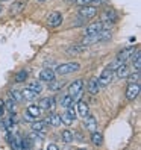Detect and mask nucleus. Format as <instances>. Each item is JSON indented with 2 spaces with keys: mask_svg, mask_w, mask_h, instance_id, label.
I'll list each match as a JSON object with an SVG mask.
<instances>
[{
  "mask_svg": "<svg viewBox=\"0 0 141 150\" xmlns=\"http://www.w3.org/2000/svg\"><path fill=\"white\" fill-rule=\"evenodd\" d=\"M79 68H81V64L79 62H65V64H61L56 67L55 73L56 74H70V73H74V71H79Z\"/></svg>",
  "mask_w": 141,
  "mask_h": 150,
  "instance_id": "obj_1",
  "label": "nucleus"
},
{
  "mask_svg": "<svg viewBox=\"0 0 141 150\" xmlns=\"http://www.w3.org/2000/svg\"><path fill=\"white\" fill-rule=\"evenodd\" d=\"M111 26L106 24V23H103V21H97V23H93L90 26H86L85 28V35H93V33H99L105 29H109Z\"/></svg>",
  "mask_w": 141,
  "mask_h": 150,
  "instance_id": "obj_2",
  "label": "nucleus"
},
{
  "mask_svg": "<svg viewBox=\"0 0 141 150\" xmlns=\"http://www.w3.org/2000/svg\"><path fill=\"white\" fill-rule=\"evenodd\" d=\"M112 77H114V71H112V70H109V68L106 67V68H105L103 71L100 73V76L97 77L100 88H102V86H108V85L112 82Z\"/></svg>",
  "mask_w": 141,
  "mask_h": 150,
  "instance_id": "obj_3",
  "label": "nucleus"
},
{
  "mask_svg": "<svg viewBox=\"0 0 141 150\" xmlns=\"http://www.w3.org/2000/svg\"><path fill=\"white\" fill-rule=\"evenodd\" d=\"M140 94V83L138 82H134V83H129L128 88H126V99L129 102H134Z\"/></svg>",
  "mask_w": 141,
  "mask_h": 150,
  "instance_id": "obj_4",
  "label": "nucleus"
},
{
  "mask_svg": "<svg viewBox=\"0 0 141 150\" xmlns=\"http://www.w3.org/2000/svg\"><path fill=\"white\" fill-rule=\"evenodd\" d=\"M96 14H97V8L96 6L84 5L79 8V17H82V18H93Z\"/></svg>",
  "mask_w": 141,
  "mask_h": 150,
  "instance_id": "obj_5",
  "label": "nucleus"
},
{
  "mask_svg": "<svg viewBox=\"0 0 141 150\" xmlns=\"http://www.w3.org/2000/svg\"><path fill=\"white\" fill-rule=\"evenodd\" d=\"M43 115V109L37 105H30L28 106V111H26V120H37Z\"/></svg>",
  "mask_w": 141,
  "mask_h": 150,
  "instance_id": "obj_6",
  "label": "nucleus"
},
{
  "mask_svg": "<svg viewBox=\"0 0 141 150\" xmlns=\"http://www.w3.org/2000/svg\"><path fill=\"white\" fill-rule=\"evenodd\" d=\"M55 76H56L55 70L46 67L40 71V81L41 82H52V81H55Z\"/></svg>",
  "mask_w": 141,
  "mask_h": 150,
  "instance_id": "obj_7",
  "label": "nucleus"
},
{
  "mask_svg": "<svg viewBox=\"0 0 141 150\" xmlns=\"http://www.w3.org/2000/svg\"><path fill=\"white\" fill-rule=\"evenodd\" d=\"M82 86H84V81H82V79H76V81H74L72 85H70L68 94L74 99L76 96H79V94L82 93Z\"/></svg>",
  "mask_w": 141,
  "mask_h": 150,
  "instance_id": "obj_8",
  "label": "nucleus"
},
{
  "mask_svg": "<svg viewBox=\"0 0 141 150\" xmlns=\"http://www.w3.org/2000/svg\"><path fill=\"white\" fill-rule=\"evenodd\" d=\"M118 20V17L115 14V11H112V9H106L103 14H102V21L103 23H106V24H112V23H115Z\"/></svg>",
  "mask_w": 141,
  "mask_h": 150,
  "instance_id": "obj_9",
  "label": "nucleus"
},
{
  "mask_svg": "<svg viewBox=\"0 0 141 150\" xmlns=\"http://www.w3.org/2000/svg\"><path fill=\"white\" fill-rule=\"evenodd\" d=\"M47 23L52 28H58V26H61V23H62V14L61 12H52L47 18Z\"/></svg>",
  "mask_w": 141,
  "mask_h": 150,
  "instance_id": "obj_10",
  "label": "nucleus"
},
{
  "mask_svg": "<svg viewBox=\"0 0 141 150\" xmlns=\"http://www.w3.org/2000/svg\"><path fill=\"white\" fill-rule=\"evenodd\" d=\"M84 126H85L86 130L94 132V130H97V120H96L91 114H88V115L84 118Z\"/></svg>",
  "mask_w": 141,
  "mask_h": 150,
  "instance_id": "obj_11",
  "label": "nucleus"
},
{
  "mask_svg": "<svg viewBox=\"0 0 141 150\" xmlns=\"http://www.w3.org/2000/svg\"><path fill=\"white\" fill-rule=\"evenodd\" d=\"M86 50V46H84V44H72L68 49H67V55H81L84 53V52Z\"/></svg>",
  "mask_w": 141,
  "mask_h": 150,
  "instance_id": "obj_12",
  "label": "nucleus"
},
{
  "mask_svg": "<svg viewBox=\"0 0 141 150\" xmlns=\"http://www.w3.org/2000/svg\"><path fill=\"white\" fill-rule=\"evenodd\" d=\"M76 112H77V115H81L82 118H85L88 114H90V108H88V105H86L85 100H79V102H77Z\"/></svg>",
  "mask_w": 141,
  "mask_h": 150,
  "instance_id": "obj_13",
  "label": "nucleus"
},
{
  "mask_svg": "<svg viewBox=\"0 0 141 150\" xmlns=\"http://www.w3.org/2000/svg\"><path fill=\"white\" fill-rule=\"evenodd\" d=\"M100 91V85H99V81L97 77H91L88 81V93L90 94H97Z\"/></svg>",
  "mask_w": 141,
  "mask_h": 150,
  "instance_id": "obj_14",
  "label": "nucleus"
},
{
  "mask_svg": "<svg viewBox=\"0 0 141 150\" xmlns=\"http://www.w3.org/2000/svg\"><path fill=\"white\" fill-rule=\"evenodd\" d=\"M132 53H134V47H126L117 55V59L121 61V62H126V61L132 56Z\"/></svg>",
  "mask_w": 141,
  "mask_h": 150,
  "instance_id": "obj_15",
  "label": "nucleus"
},
{
  "mask_svg": "<svg viewBox=\"0 0 141 150\" xmlns=\"http://www.w3.org/2000/svg\"><path fill=\"white\" fill-rule=\"evenodd\" d=\"M115 74H117V77H120V79H126L128 74H129V67H128L125 62H121V64L115 68Z\"/></svg>",
  "mask_w": 141,
  "mask_h": 150,
  "instance_id": "obj_16",
  "label": "nucleus"
},
{
  "mask_svg": "<svg viewBox=\"0 0 141 150\" xmlns=\"http://www.w3.org/2000/svg\"><path fill=\"white\" fill-rule=\"evenodd\" d=\"M38 106L44 111V109H53L55 108V103H53V97H44V99H41L40 105Z\"/></svg>",
  "mask_w": 141,
  "mask_h": 150,
  "instance_id": "obj_17",
  "label": "nucleus"
},
{
  "mask_svg": "<svg viewBox=\"0 0 141 150\" xmlns=\"http://www.w3.org/2000/svg\"><path fill=\"white\" fill-rule=\"evenodd\" d=\"M26 5H28V0H17V2H14L12 6H11V12H12V14L21 12V11L24 9Z\"/></svg>",
  "mask_w": 141,
  "mask_h": 150,
  "instance_id": "obj_18",
  "label": "nucleus"
},
{
  "mask_svg": "<svg viewBox=\"0 0 141 150\" xmlns=\"http://www.w3.org/2000/svg\"><path fill=\"white\" fill-rule=\"evenodd\" d=\"M91 143H93L94 146L100 147V146L103 144V135L100 134V132H97V130L91 132Z\"/></svg>",
  "mask_w": 141,
  "mask_h": 150,
  "instance_id": "obj_19",
  "label": "nucleus"
},
{
  "mask_svg": "<svg viewBox=\"0 0 141 150\" xmlns=\"http://www.w3.org/2000/svg\"><path fill=\"white\" fill-rule=\"evenodd\" d=\"M46 123L53 127H58V126H61V117L58 114H50L49 118H46Z\"/></svg>",
  "mask_w": 141,
  "mask_h": 150,
  "instance_id": "obj_20",
  "label": "nucleus"
},
{
  "mask_svg": "<svg viewBox=\"0 0 141 150\" xmlns=\"http://www.w3.org/2000/svg\"><path fill=\"white\" fill-rule=\"evenodd\" d=\"M132 67H134L135 71H140V68H141V53L140 52H135V56L132 55Z\"/></svg>",
  "mask_w": 141,
  "mask_h": 150,
  "instance_id": "obj_21",
  "label": "nucleus"
},
{
  "mask_svg": "<svg viewBox=\"0 0 141 150\" xmlns=\"http://www.w3.org/2000/svg\"><path fill=\"white\" fill-rule=\"evenodd\" d=\"M46 126H47V123L46 120H38V121H33L32 123V130H37V132H46Z\"/></svg>",
  "mask_w": 141,
  "mask_h": 150,
  "instance_id": "obj_22",
  "label": "nucleus"
},
{
  "mask_svg": "<svg viewBox=\"0 0 141 150\" xmlns=\"http://www.w3.org/2000/svg\"><path fill=\"white\" fill-rule=\"evenodd\" d=\"M21 96L24 100H35L37 99V93H33L32 90H29V88H24V90H21Z\"/></svg>",
  "mask_w": 141,
  "mask_h": 150,
  "instance_id": "obj_23",
  "label": "nucleus"
},
{
  "mask_svg": "<svg viewBox=\"0 0 141 150\" xmlns=\"http://www.w3.org/2000/svg\"><path fill=\"white\" fill-rule=\"evenodd\" d=\"M61 138H62V141H64V143H67V144L73 143V139H74L73 132H70V130H67V129L61 132Z\"/></svg>",
  "mask_w": 141,
  "mask_h": 150,
  "instance_id": "obj_24",
  "label": "nucleus"
},
{
  "mask_svg": "<svg viewBox=\"0 0 141 150\" xmlns=\"http://www.w3.org/2000/svg\"><path fill=\"white\" fill-rule=\"evenodd\" d=\"M28 88H29V90H32L33 93L40 94V93L43 91V85H41V81H40V82H38V81H32V82L28 85Z\"/></svg>",
  "mask_w": 141,
  "mask_h": 150,
  "instance_id": "obj_25",
  "label": "nucleus"
},
{
  "mask_svg": "<svg viewBox=\"0 0 141 150\" xmlns=\"http://www.w3.org/2000/svg\"><path fill=\"white\" fill-rule=\"evenodd\" d=\"M59 117H61V123H64L65 126H70V125H72V123L74 121V120H73V117L70 115V114H68L67 111H65L64 114H61Z\"/></svg>",
  "mask_w": 141,
  "mask_h": 150,
  "instance_id": "obj_26",
  "label": "nucleus"
},
{
  "mask_svg": "<svg viewBox=\"0 0 141 150\" xmlns=\"http://www.w3.org/2000/svg\"><path fill=\"white\" fill-rule=\"evenodd\" d=\"M9 97H11V99H12L15 103H18V102L23 100L21 91H18V90H11V91H9Z\"/></svg>",
  "mask_w": 141,
  "mask_h": 150,
  "instance_id": "obj_27",
  "label": "nucleus"
},
{
  "mask_svg": "<svg viewBox=\"0 0 141 150\" xmlns=\"http://www.w3.org/2000/svg\"><path fill=\"white\" fill-rule=\"evenodd\" d=\"M26 79H28V71H26V70H21V71H18V73L15 74V82L17 83L24 82Z\"/></svg>",
  "mask_w": 141,
  "mask_h": 150,
  "instance_id": "obj_28",
  "label": "nucleus"
},
{
  "mask_svg": "<svg viewBox=\"0 0 141 150\" xmlns=\"http://www.w3.org/2000/svg\"><path fill=\"white\" fill-rule=\"evenodd\" d=\"M72 103H73V97L70 96V94L64 96L62 99H61V106H64V108H67L68 105H72Z\"/></svg>",
  "mask_w": 141,
  "mask_h": 150,
  "instance_id": "obj_29",
  "label": "nucleus"
},
{
  "mask_svg": "<svg viewBox=\"0 0 141 150\" xmlns=\"http://www.w3.org/2000/svg\"><path fill=\"white\" fill-rule=\"evenodd\" d=\"M126 79H128V82H129V83H134V82H140V71H135L134 74H130V73H129Z\"/></svg>",
  "mask_w": 141,
  "mask_h": 150,
  "instance_id": "obj_30",
  "label": "nucleus"
},
{
  "mask_svg": "<svg viewBox=\"0 0 141 150\" xmlns=\"http://www.w3.org/2000/svg\"><path fill=\"white\" fill-rule=\"evenodd\" d=\"M49 83H50L49 90H52V91H58L59 88H62V86H64L62 82H55V81H52V82H49Z\"/></svg>",
  "mask_w": 141,
  "mask_h": 150,
  "instance_id": "obj_31",
  "label": "nucleus"
},
{
  "mask_svg": "<svg viewBox=\"0 0 141 150\" xmlns=\"http://www.w3.org/2000/svg\"><path fill=\"white\" fill-rule=\"evenodd\" d=\"M5 106H6V109H8V111H11V112H12V111H14V108H15V102L9 97V99H8V100L5 102Z\"/></svg>",
  "mask_w": 141,
  "mask_h": 150,
  "instance_id": "obj_32",
  "label": "nucleus"
},
{
  "mask_svg": "<svg viewBox=\"0 0 141 150\" xmlns=\"http://www.w3.org/2000/svg\"><path fill=\"white\" fill-rule=\"evenodd\" d=\"M67 112H68L70 115L73 117V120H74V118L77 117V112H76V108L73 106V103H72V105H68V106H67Z\"/></svg>",
  "mask_w": 141,
  "mask_h": 150,
  "instance_id": "obj_33",
  "label": "nucleus"
},
{
  "mask_svg": "<svg viewBox=\"0 0 141 150\" xmlns=\"http://www.w3.org/2000/svg\"><path fill=\"white\" fill-rule=\"evenodd\" d=\"M74 2H76V5H79V6H84V5H90L91 0H74Z\"/></svg>",
  "mask_w": 141,
  "mask_h": 150,
  "instance_id": "obj_34",
  "label": "nucleus"
},
{
  "mask_svg": "<svg viewBox=\"0 0 141 150\" xmlns=\"http://www.w3.org/2000/svg\"><path fill=\"white\" fill-rule=\"evenodd\" d=\"M93 6H100L102 3H103V0H91V2H90Z\"/></svg>",
  "mask_w": 141,
  "mask_h": 150,
  "instance_id": "obj_35",
  "label": "nucleus"
},
{
  "mask_svg": "<svg viewBox=\"0 0 141 150\" xmlns=\"http://www.w3.org/2000/svg\"><path fill=\"white\" fill-rule=\"evenodd\" d=\"M58 149H59V147H58L56 144H49V146H47V150H58Z\"/></svg>",
  "mask_w": 141,
  "mask_h": 150,
  "instance_id": "obj_36",
  "label": "nucleus"
},
{
  "mask_svg": "<svg viewBox=\"0 0 141 150\" xmlns=\"http://www.w3.org/2000/svg\"><path fill=\"white\" fill-rule=\"evenodd\" d=\"M3 103H0V117H3V106H2Z\"/></svg>",
  "mask_w": 141,
  "mask_h": 150,
  "instance_id": "obj_37",
  "label": "nucleus"
},
{
  "mask_svg": "<svg viewBox=\"0 0 141 150\" xmlns=\"http://www.w3.org/2000/svg\"><path fill=\"white\" fill-rule=\"evenodd\" d=\"M2 9H3V8H2V5H0V12H2Z\"/></svg>",
  "mask_w": 141,
  "mask_h": 150,
  "instance_id": "obj_38",
  "label": "nucleus"
},
{
  "mask_svg": "<svg viewBox=\"0 0 141 150\" xmlns=\"http://www.w3.org/2000/svg\"><path fill=\"white\" fill-rule=\"evenodd\" d=\"M38 2H46V0H38Z\"/></svg>",
  "mask_w": 141,
  "mask_h": 150,
  "instance_id": "obj_39",
  "label": "nucleus"
},
{
  "mask_svg": "<svg viewBox=\"0 0 141 150\" xmlns=\"http://www.w3.org/2000/svg\"><path fill=\"white\" fill-rule=\"evenodd\" d=\"M0 2H5V0H0Z\"/></svg>",
  "mask_w": 141,
  "mask_h": 150,
  "instance_id": "obj_40",
  "label": "nucleus"
}]
</instances>
